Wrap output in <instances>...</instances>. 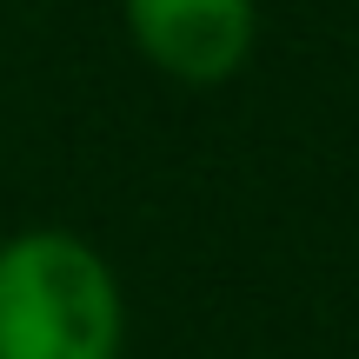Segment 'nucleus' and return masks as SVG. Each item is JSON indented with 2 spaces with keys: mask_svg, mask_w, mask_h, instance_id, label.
<instances>
[{
  "mask_svg": "<svg viewBox=\"0 0 359 359\" xmlns=\"http://www.w3.org/2000/svg\"><path fill=\"white\" fill-rule=\"evenodd\" d=\"M127 293L114 259L67 226L0 240V359H120Z\"/></svg>",
  "mask_w": 359,
  "mask_h": 359,
  "instance_id": "nucleus-1",
  "label": "nucleus"
},
{
  "mask_svg": "<svg viewBox=\"0 0 359 359\" xmlns=\"http://www.w3.org/2000/svg\"><path fill=\"white\" fill-rule=\"evenodd\" d=\"M120 27L173 87H226L259 53V0H120Z\"/></svg>",
  "mask_w": 359,
  "mask_h": 359,
  "instance_id": "nucleus-2",
  "label": "nucleus"
}]
</instances>
